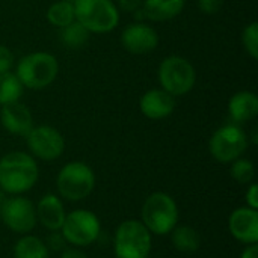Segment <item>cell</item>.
<instances>
[{
  "mask_svg": "<svg viewBox=\"0 0 258 258\" xmlns=\"http://www.w3.org/2000/svg\"><path fill=\"white\" fill-rule=\"evenodd\" d=\"M35 159L23 151H11L0 159V187L9 195H23L38 181Z\"/></svg>",
  "mask_w": 258,
  "mask_h": 258,
  "instance_id": "1",
  "label": "cell"
},
{
  "mask_svg": "<svg viewBox=\"0 0 258 258\" xmlns=\"http://www.w3.org/2000/svg\"><path fill=\"white\" fill-rule=\"evenodd\" d=\"M142 224L154 236L169 234L178 224V206L165 192L151 194L142 206Z\"/></svg>",
  "mask_w": 258,
  "mask_h": 258,
  "instance_id": "2",
  "label": "cell"
},
{
  "mask_svg": "<svg viewBox=\"0 0 258 258\" xmlns=\"http://www.w3.org/2000/svg\"><path fill=\"white\" fill-rule=\"evenodd\" d=\"M59 73L56 57L47 51H35L23 56L17 63V79L23 86L39 91L51 85Z\"/></svg>",
  "mask_w": 258,
  "mask_h": 258,
  "instance_id": "3",
  "label": "cell"
},
{
  "mask_svg": "<svg viewBox=\"0 0 258 258\" xmlns=\"http://www.w3.org/2000/svg\"><path fill=\"white\" fill-rule=\"evenodd\" d=\"M74 17L89 33H107L119 23L118 8L112 0H76Z\"/></svg>",
  "mask_w": 258,
  "mask_h": 258,
  "instance_id": "4",
  "label": "cell"
},
{
  "mask_svg": "<svg viewBox=\"0 0 258 258\" xmlns=\"http://www.w3.org/2000/svg\"><path fill=\"white\" fill-rule=\"evenodd\" d=\"M56 187L59 197L70 203L88 198L95 187V174L83 162H70L57 174Z\"/></svg>",
  "mask_w": 258,
  "mask_h": 258,
  "instance_id": "5",
  "label": "cell"
},
{
  "mask_svg": "<svg viewBox=\"0 0 258 258\" xmlns=\"http://www.w3.org/2000/svg\"><path fill=\"white\" fill-rule=\"evenodd\" d=\"M153 246L151 233L138 219L119 224L113 239L115 258H148Z\"/></svg>",
  "mask_w": 258,
  "mask_h": 258,
  "instance_id": "6",
  "label": "cell"
},
{
  "mask_svg": "<svg viewBox=\"0 0 258 258\" xmlns=\"http://www.w3.org/2000/svg\"><path fill=\"white\" fill-rule=\"evenodd\" d=\"M197 73L190 60L183 56H168L159 67V82L162 89L172 97H180L192 91Z\"/></svg>",
  "mask_w": 258,
  "mask_h": 258,
  "instance_id": "7",
  "label": "cell"
},
{
  "mask_svg": "<svg viewBox=\"0 0 258 258\" xmlns=\"http://www.w3.org/2000/svg\"><path fill=\"white\" fill-rule=\"evenodd\" d=\"M60 233L67 243L74 248H85L92 245L100 237L101 224L95 213L85 209H77L67 213Z\"/></svg>",
  "mask_w": 258,
  "mask_h": 258,
  "instance_id": "8",
  "label": "cell"
},
{
  "mask_svg": "<svg viewBox=\"0 0 258 258\" xmlns=\"http://www.w3.org/2000/svg\"><path fill=\"white\" fill-rule=\"evenodd\" d=\"M248 145L246 133L240 127L228 124L213 133L209 142V150L215 160L221 163H231L243 156Z\"/></svg>",
  "mask_w": 258,
  "mask_h": 258,
  "instance_id": "9",
  "label": "cell"
},
{
  "mask_svg": "<svg viewBox=\"0 0 258 258\" xmlns=\"http://www.w3.org/2000/svg\"><path fill=\"white\" fill-rule=\"evenodd\" d=\"M0 218L17 234H29L38 224L33 203L23 195H12L5 200L0 206Z\"/></svg>",
  "mask_w": 258,
  "mask_h": 258,
  "instance_id": "10",
  "label": "cell"
},
{
  "mask_svg": "<svg viewBox=\"0 0 258 258\" xmlns=\"http://www.w3.org/2000/svg\"><path fill=\"white\" fill-rule=\"evenodd\" d=\"M26 142L30 153L44 162L59 159L65 150L63 136L50 125L32 127V130L26 135Z\"/></svg>",
  "mask_w": 258,
  "mask_h": 258,
  "instance_id": "11",
  "label": "cell"
},
{
  "mask_svg": "<svg viewBox=\"0 0 258 258\" xmlns=\"http://www.w3.org/2000/svg\"><path fill=\"white\" fill-rule=\"evenodd\" d=\"M228 230L243 245L258 243V212L248 206L233 210L228 218Z\"/></svg>",
  "mask_w": 258,
  "mask_h": 258,
  "instance_id": "12",
  "label": "cell"
},
{
  "mask_svg": "<svg viewBox=\"0 0 258 258\" xmlns=\"http://www.w3.org/2000/svg\"><path fill=\"white\" fill-rule=\"evenodd\" d=\"M121 44L128 53L145 54L156 50L159 45V35L151 26L144 23H133L122 30Z\"/></svg>",
  "mask_w": 258,
  "mask_h": 258,
  "instance_id": "13",
  "label": "cell"
},
{
  "mask_svg": "<svg viewBox=\"0 0 258 258\" xmlns=\"http://www.w3.org/2000/svg\"><path fill=\"white\" fill-rule=\"evenodd\" d=\"M0 122L6 132L15 136H26L33 127V118L30 110L20 101L2 106Z\"/></svg>",
  "mask_w": 258,
  "mask_h": 258,
  "instance_id": "14",
  "label": "cell"
},
{
  "mask_svg": "<svg viewBox=\"0 0 258 258\" xmlns=\"http://www.w3.org/2000/svg\"><path fill=\"white\" fill-rule=\"evenodd\" d=\"M36 221L48 231H60L65 221V206L62 198L53 194L44 195L35 206Z\"/></svg>",
  "mask_w": 258,
  "mask_h": 258,
  "instance_id": "15",
  "label": "cell"
},
{
  "mask_svg": "<svg viewBox=\"0 0 258 258\" xmlns=\"http://www.w3.org/2000/svg\"><path fill=\"white\" fill-rule=\"evenodd\" d=\"M139 107L144 116L150 119H162L174 112L175 97L163 89H151L141 97Z\"/></svg>",
  "mask_w": 258,
  "mask_h": 258,
  "instance_id": "16",
  "label": "cell"
},
{
  "mask_svg": "<svg viewBox=\"0 0 258 258\" xmlns=\"http://www.w3.org/2000/svg\"><path fill=\"white\" fill-rule=\"evenodd\" d=\"M228 112L233 121L246 122L258 115V97L251 91H240L228 101Z\"/></svg>",
  "mask_w": 258,
  "mask_h": 258,
  "instance_id": "17",
  "label": "cell"
},
{
  "mask_svg": "<svg viewBox=\"0 0 258 258\" xmlns=\"http://www.w3.org/2000/svg\"><path fill=\"white\" fill-rule=\"evenodd\" d=\"M186 0H144L142 9L151 21H166L181 14Z\"/></svg>",
  "mask_w": 258,
  "mask_h": 258,
  "instance_id": "18",
  "label": "cell"
},
{
  "mask_svg": "<svg viewBox=\"0 0 258 258\" xmlns=\"http://www.w3.org/2000/svg\"><path fill=\"white\" fill-rule=\"evenodd\" d=\"M171 242L174 248L178 252L183 254H192L200 249L201 245V236L200 233L189 225H177L171 233Z\"/></svg>",
  "mask_w": 258,
  "mask_h": 258,
  "instance_id": "19",
  "label": "cell"
},
{
  "mask_svg": "<svg viewBox=\"0 0 258 258\" xmlns=\"http://www.w3.org/2000/svg\"><path fill=\"white\" fill-rule=\"evenodd\" d=\"M14 258H48V248L39 237L23 234L14 245Z\"/></svg>",
  "mask_w": 258,
  "mask_h": 258,
  "instance_id": "20",
  "label": "cell"
},
{
  "mask_svg": "<svg viewBox=\"0 0 258 258\" xmlns=\"http://www.w3.org/2000/svg\"><path fill=\"white\" fill-rule=\"evenodd\" d=\"M47 20L50 24L62 29L76 20L74 17V5L68 0H59L48 6L47 9Z\"/></svg>",
  "mask_w": 258,
  "mask_h": 258,
  "instance_id": "21",
  "label": "cell"
},
{
  "mask_svg": "<svg viewBox=\"0 0 258 258\" xmlns=\"http://www.w3.org/2000/svg\"><path fill=\"white\" fill-rule=\"evenodd\" d=\"M23 94V85L12 73L0 74V106L15 103Z\"/></svg>",
  "mask_w": 258,
  "mask_h": 258,
  "instance_id": "22",
  "label": "cell"
},
{
  "mask_svg": "<svg viewBox=\"0 0 258 258\" xmlns=\"http://www.w3.org/2000/svg\"><path fill=\"white\" fill-rule=\"evenodd\" d=\"M88 39L89 32L76 20L60 29V41L68 48H80L88 42Z\"/></svg>",
  "mask_w": 258,
  "mask_h": 258,
  "instance_id": "23",
  "label": "cell"
},
{
  "mask_svg": "<svg viewBox=\"0 0 258 258\" xmlns=\"http://www.w3.org/2000/svg\"><path fill=\"white\" fill-rule=\"evenodd\" d=\"M230 175L239 184H249V183H252V180L255 177V166H254L252 160L239 157L234 162H231Z\"/></svg>",
  "mask_w": 258,
  "mask_h": 258,
  "instance_id": "24",
  "label": "cell"
},
{
  "mask_svg": "<svg viewBox=\"0 0 258 258\" xmlns=\"http://www.w3.org/2000/svg\"><path fill=\"white\" fill-rule=\"evenodd\" d=\"M242 42L243 47L246 50V53L252 57L257 59L258 57V23L252 21L251 24H248L243 29L242 33Z\"/></svg>",
  "mask_w": 258,
  "mask_h": 258,
  "instance_id": "25",
  "label": "cell"
},
{
  "mask_svg": "<svg viewBox=\"0 0 258 258\" xmlns=\"http://www.w3.org/2000/svg\"><path fill=\"white\" fill-rule=\"evenodd\" d=\"M12 65H14V54H12V51L6 45L0 44V74L2 73H8Z\"/></svg>",
  "mask_w": 258,
  "mask_h": 258,
  "instance_id": "26",
  "label": "cell"
},
{
  "mask_svg": "<svg viewBox=\"0 0 258 258\" xmlns=\"http://www.w3.org/2000/svg\"><path fill=\"white\" fill-rule=\"evenodd\" d=\"M47 248L48 249H53V251H63L65 246H67V242L62 236L60 231H51V234L48 236L47 239Z\"/></svg>",
  "mask_w": 258,
  "mask_h": 258,
  "instance_id": "27",
  "label": "cell"
},
{
  "mask_svg": "<svg viewBox=\"0 0 258 258\" xmlns=\"http://www.w3.org/2000/svg\"><path fill=\"white\" fill-rule=\"evenodd\" d=\"M224 2L225 0H198V8L201 9V12L213 15L219 12V9L224 6Z\"/></svg>",
  "mask_w": 258,
  "mask_h": 258,
  "instance_id": "28",
  "label": "cell"
},
{
  "mask_svg": "<svg viewBox=\"0 0 258 258\" xmlns=\"http://www.w3.org/2000/svg\"><path fill=\"white\" fill-rule=\"evenodd\" d=\"M245 200H246V206L258 210V184L257 183H252L248 190H246V195H245Z\"/></svg>",
  "mask_w": 258,
  "mask_h": 258,
  "instance_id": "29",
  "label": "cell"
},
{
  "mask_svg": "<svg viewBox=\"0 0 258 258\" xmlns=\"http://www.w3.org/2000/svg\"><path fill=\"white\" fill-rule=\"evenodd\" d=\"M144 0H118V5L122 11L127 12H136L139 8H142Z\"/></svg>",
  "mask_w": 258,
  "mask_h": 258,
  "instance_id": "30",
  "label": "cell"
},
{
  "mask_svg": "<svg viewBox=\"0 0 258 258\" xmlns=\"http://www.w3.org/2000/svg\"><path fill=\"white\" fill-rule=\"evenodd\" d=\"M60 258H88V255L79 248H65L60 254Z\"/></svg>",
  "mask_w": 258,
  "mask_h": 258,
  "instance_id": "31",
  "label": "cell"
},
{
  "mask_svg": "<svg viewBox=\"0 0 258 258\" xmlns=\"http://www.w3.org/2000/svg\"><path fill=\"white\" fill-rule=\"evenodd\" d=\"M240 258H258V245H246V248L242 251Z\"/></svg>",
  "mask_w": 258,
  "mask_h": 258,
  "instance_id": "32",
  "label": "cell"
},
{
  "mask_svg": "<svg viewBox=\"0 0 258 258\" xmlns=\"http://www.w3.org/2000/svg\"><path fill=\"white\" fill-rule=\"evenodd\" d=\"M0 206H2V201H0Z\"/></svg>",
  "mask_w": 258,
  "mask_h": 258,
  "instance_id": "33",
  "label": "cell"
}]
</instances>
